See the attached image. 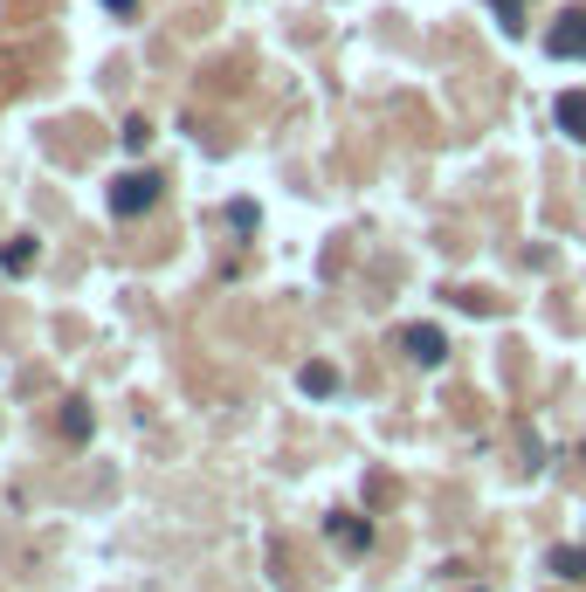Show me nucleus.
<instances>
[{
    "label": "nucleus",
    "instance_id": "nucleus-1",
    "mask_svg": "<svg viewBox=\"0 0 586 592\" xmlns=\"http://www.w3.org/2000/svg\"><path fill=\"white\" fill-rule=\"evenodd\" d=\"M145 208H159V172H124V179H111V214H118V221H132V214H145Z\"/></svg>",
    "mask_w": 586,
    "mask_h": 592
},
{
    "label": "nucleus",
    "instance_id": "nucleus-2",
    "mask_svg": "<svg viewBox=\"0 0 586 592\" xmlns=\"http://www.w3.org/2000/svg\"><path fill=\"white\" fill-rule=\"evenodd\" d=\"M552 56H586V8H559V21L545 29Z\"/></svg>",
    "mask_w": 586,
    "mask_h": 592
},
{
    "label": "nucleus",
    "instance_id": "nucleus-3",
    "mask_svg": "<svg viewBox=\"0 0 586 592\" xmlns=\"http://www.w3.org/2000/svg\"><path fill=\"white\" fill-rule=\"evenodd\" d=\"M400 351L414 358V366H442V358H449V338H442L435 324H407V331H400Z\"/></svg>",
    "mask_w": 586,
    "mask_h": 592
},
{
    "label": "nucleus",
    "instance_id": "nucleus-4",
    "mask_svg": "<svg viewBox=\"0 0 586 592\" xmlns=\"http://www.w3.org/2000/svg\"><path fill=\"white\" fill-rule=\"evenodd\" d=\"M324 530H331V545H345V551H366V545H373V524L352 517V510H331Z\"/></svg>",
    "mask_w": 586,
    "mask_h": 592
},
{
    "label": "nucleus",
    "instance_id": "nucleus-5",
    "mask_svg": "<svg viewBox=\"0 0 586 592\" xmlns=\"http://www.w3.org/2000/svg\"><path fill=\"white\" fill-rule=\"evenodd\" d=\"M552 124L566 138H579L586 145V90H559V104H552Z\"/></svg>",
    "mask_w": 586,
    "mask_h": 592
},
{
    "label": "nucleus",
    "instance_id": "nucleus-6",
    "mask_svg": "<svg viewBox=\"0 0 586 592\" xmlns=\"http://www.w3.org/2000/svg\"><path fill=\"white\" fill-rule=\"evenodd\" d=\"M35 255H42L35 235H14L8 248H0V269H8V276H29V269H35Z\"/></svg>",
    "mask_w": 586,
    "mask_h": 592
},
{
    "label": "nucleus",
    "instance_id": "nucleus-7",
    "mask_svg": "<svg viewBox=\"0 0 586 592\" xmlns=\"http://www.w3.org/2000/svg\"><path fill=\"white\" fill-rule=\"evenodd\" d=\"M90 400H63V434H69V442H90Z\"/></svg>",
    "mask_w": 586,
    "mask_h": 592
},
{
    "label": "nucleus",
    "instance_id": "nucleus-8",
    "mask_svg": "<svg viewBox=\"0 0 586 592\" xmlns=\"http://www.w3.org/2000/svg\"><path fill=\"white\" fill-rule=\"evenodd\" d=\"M297 386H303V393H318V400H324V393H339V372H331L324 358H318V366H303V372H297Z\"/></svg>",
    "mask_w": 586,
    "mask_h": 592
},
{
    "label": "nucleus",
    "instance_id": "nucleus-9",
    "mask_svg": "<svg viewBox=\"0 0 586 592\" xmlns=\"http://www.w3.org/2000/svg\"><path fill=\"white\" fill-rule=\"evenodd\" d=\"M552 572H559V579H586V551H579V545L552 551Z\"/></svg>",
    "mask_w": 586,
    "mask_h": 592
},
{
    "label": "nucleus",
    "instance_id": "nucleus-10",
    "mask_svg": "<svg viewBox=\"0 0 586 592\" xmlns=\"http://www.w3.org/2000/svg\"><path fill=\"white\" fill-rule=\"evenodd\" d=\"M455 303H463L469 317H497V297L490 290H455Z\"/></svg>",
    "mask_w": 586,
    "mask_h": 592
},
{
    "label": "nucleus",
    "instance_id": "nucleus-11",
    "mask_svg": "<svg viewBox=\"0 0 586 592\" xmlns=\"http://www.w3.org/2000/svg\"><path fill=\"white\" fill-rule=\"evenodd\" d=\"M118 138H124V152H145V145H152V124H145V118H124Z\"/></svg>",
    "mask_w": 586,
    "mask_h": 592
},
{
    "label": "nucleus",
    "instance_id": "nucleus-12",
    "mask_svg": "<svg viewBox=\"0 0 586 592\" xmlns=\"http://www.w3.org/2000/svg\"><path fill=\"white\" fill-rule=\"evenodd\" d=\"M490 8H497V21H504V35L524 29V0H490Z\"/></svg>",
    "mask_w": 586,
    "mask_h": 592
},
{
    "label": "nucleus",
    "instance_id": "nucleus-13",
    "mask_svg": "<svg viewBox=\"0 0 586 592\" xmlns=\"http://www.w3.org/2000/svg\"><path fill=\"white\" fill-rule=\"evenodd\" d=\"M104 8H111V14H132V8H139V0H104Z\"/></svg>",
    "mask_w": 586,
    "mask_h": 592
}]
</instances>
